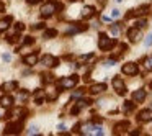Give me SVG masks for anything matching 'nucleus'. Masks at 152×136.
<instances>
[{"label": "nucleus", "instance_id": "18", "mask_svg": "<svg viewBox=\"0 0 152 136\" xmlns=\"http://www.w3.org/2000/svg\"><path fill=\"white\" fill-rule=\"evenodd\" d=\"M17 87H18V82L10 80V82H5L4 85H2V90H4V92H12V90H15Z\"/></svg>", "mask_w": 152, "mask_h": 136}, {"label": "nucleus", "instance_id": "6", "mask_svg": "<svg viewBox=\"0 0 152 136\" xmlns=\"http://www.w3.org/2000/svg\"><path fill=\"white\" fill-rule=\"evenodd\" d=\"M147 12H149V5H142V7L136 8V10H129L128 13H126V20L134 18V17H141V15H145Z\"/></svg>", "mask_w": 152, "mask_h": 136}, {"label": "nucleus", "instance_id": "39", "mask_svg": "<svg viewBox=\"0 0 152 136\" xmlns=\"http://www.w3.org/2000/svg\"><path fill=\"white\" fill-rule=\"evenodd\" d=\"M102 121H103V120L98 118V116H95V118H93V123H95V125H102Z\"/></svg>", "mask_w": 152, "mask_h": 136}, {"label": "nucleus", "instance_id": "30", "mask_svg": "<svg viewBox=\"0 0 152 136\" xmlns=\"http://www.w3.org/2000/svg\"><path fill=\"white\" fill-rule=\"evenodd\" d=\"M144 44H145V48H149V46H152V33H149V35H147V38H145V41H144Z\"/></svg>", "mask_w": 152, "mask_h": 136}, {"label": "nucleus", "instance_id": "25", "mask_svg": "<svg viewBox=\"0 0 152 136\" xmlns=\"http://www.w3.org/2000/svg\"><path fill=\"white\" fill-rule=\"evenodd\" d=\"M56 36H57V30H53V28H51V30L44 31V38H46V40H51V38H56Z\"/></svg>", "mask_w": 152, "mask_h": 136}, {"label": "nucleus", "instance_id": "14", "mask_svg": "<svg viewBox=\"0 0 152 136\" xmlns=\"http://www.w3.org/2000/svg\"><path fill=\"white\" fill-rule=\"evenodd\" d=\"M128 36H129V40L132 41V43H136V41L141 38V33H139V28H129L128 30Z\"/></svg>", "mask_w": 152, "mask_h": 136}, {"label": "nucleus", "instance_id": "44", "mask_svg": "<svg viewBox=\"0 0 152 136\" xmlns=\"http://www.w3.org/2000/svg\"><path fill=\"white\" fill-rule=\"evenodd\" d=\"M70 2H75V0H70Z\"/></svg>", "mask_w": 152, "mask_h": 136}, {"label": "nucleus", "instance_id": "21", "mask_svg": "<svg viewBox=\"0 0 152 136\" xmlns=\"http://www.w3.org/2000/svg\"><path fill=\"white\" fill-rule=\"evenodd\" d=\"M23 62L26 64V66H34V64L38 62V56H36V54H30V56H25V57H23Z\"/></svg>", "mask_w": 152, "mask_h": 136}, {"label": "nucleus", "instance_id": "45", "mask_svg": "<svg viewBox=\"0 0 152 136\" xmlns=\"http://www.w3.org/2000/svg\"><path fill=\"white\" fill-rule=\"evenodd\" d=\"M103 2H105V0H102V4H103Z\"/></svg>", "mask_w": 152, "mask_h": 136}, {"label": "nucleus", "instance_id": "2", "mask_svg": "<svg viewBox=\"0 0 152 136\" xmlns=\"http://www.w3.org/2000/svg\"><path fill=\"white\" fill-rule=\"evenodd\" d=\"M115 44H116V41L111 40V38H108V35H106V33H100V38H98V46H100V49L108 51V49H111Z\"/></svg>", "mask_w": 152, "mask_h": 136}, {"label": "nucleus", "instance_id": "17", "mask_svg": "<svg viewBox=\"0 0 152 136\" xmlns=\"http://www.w3.org/2000/svg\"><path fill=\"white\" fill-rule=\"evenodd\" d=\"M0 105L4 107V108H10V107L13 105V99H12L10 95H4L0 99Z\"/></svg>", "mask_w": 152, "mask_h": 136}, {"label": "nucleus", "instance_id": "29", "mask_svg": "<svg viewBox=\"0 0 152 136\" xmlns=\"http://www.w3.org/2000/svg\"><path fill=\"white\" fill-rule=\"evenodd\" d=\"M119 25H121V23H115V25L111 26V35H113V36H118V33H119Z\"/></svg>", "mask_w": 152, "mask_h": 136}, {"label": "nucleus", "instance_id": "41", "mask_svg": "<svg viewBox=\"0 0 152 136\" xmlns=\"http://www.w3.org/2000/svg\"><path fill=\"white\" fill-rule=\"evenodd\" d=\"M26 2H28V4H31V5H33V4H39L41 0H26Z\"/></svg>", "mask_w": 152, "mask_h": 136}, {"label": "nucleus", "instance_id": "4", "mask_svg": "<svg viewBox=\"0 0 152 136\" xmlns=\"http://www.w3.org/2000/svg\"><path fill=\"white\" fill-rule=\"evenodd\" d=\"M21 129H23V123L20 120V121L8 123L4 129V135H18V133H21Z\"/></svg>", "mask_w": 152, "mask_h": 136}, {"label": "nucleus", "instance_id": "31", "mask_svg": "<svg viewBox=\"0 0 152 136\" xmlns=\"http://www.w3.org/2000/svg\"><path fill=\"white\" fill-rule=\"evenodd\" d=\"M33 43H34V38H31V36H26V38L23 40V44H25V46H28V44H33Z\"/></svg>", "mask_w": 152, "mask_h": 136}, {"label": "nucleus", "instance_id": "8", "mask_svg": "<svg viewBox=\"0 0 152 136\" xmlns=\"http://www.w3.org/2000/svg\"><path fill=\"white\" fill-rule=\"evenodd\" d=\"M137 121H139V123L152 121V108H147V110H142V112H139V113H137Z\"/></svg>", "mask_w": 152, "mask_h": 136}, {"label": "nucleus", "instance_id": "24", "mask_svg": "<svg viewBox=\"0 0 152 136\" xmlns=\"http://www.w3.org/2000/svg\"><path fill=\"white\" fill-rule=\"evenodd\" d=\"M43 95H44V92L43 90H36V92H34V103H36V105H43Z\"/></svg>", "mask_w": 152, "mask_h": 136}, {"label": "nucleus", "instance_id": "40", "mask_svg": "<svg viewBox=\"0 0 152 136\" xmlns=\"http://www.w3.org/2000/svg\"><path fill=\"white\" fill-rule=\"evenodd\" d=\"M34 30H41V28H44V23H38V25H34Z\"/></svg>", "mask_w": 152, "mask_h": 136}, {"label": "nucleus", "instance_id": "5", "mask_svg": "<svg viewBox=\"0 0 152 136\" xmlns=\"http://www.w3.org/2000/svg\"><path fill=\"white\" fill-rule=\"evenodd\" d=\"M82 128L83 129L80 133H83V135H96V136L103 135V129L100 128V126H96L95 123H93V125H92V123H90V125H83Z\"/></svg>", "mask_w": 152, "mask_h": 136}, {"label": "nucleus", "instance_id": "35", "mask_svg": "<svg viewBox=\"0 0 152 136\" xmlns=\"http://www.w3.org/2000/svg\"><path fill=\"white\" fill-rule=\"evenodd\" d=\"M15 30H17V33H20V31L25 30V25L23 23H17V25H15Z\"/></svg>", "mask_w": 152, "mask_h": 136}, {"label": "nucleus", "instance_id": "33", "mask_svg": "<svg viewBox=\"0 0 152 136\" xmlns=\"http://www.w3.org/2000/svg\"><path fill=\"white\" fill-rule=\"evenodd\" d=\"M144 62H145V69L151 71V69H152V56H151V57H147V59H145Z\"/></svg>", "mask_w": 152, "mask_h": 136}, {"label": "nucleus", "instance_id": "13", "mask_svg": "<svg viewBox=\"0 0 152 136\" xmlns=\"http://www.w3.org/2000/svg\"><path fill=\"white\" fill-rule=\"evenodd\" d=\"M144 99H145V90L144 89H139V90H136V92L132 93V100H134L136 103L144 102Z\"/></svg>", "mask_w": 152, "mask_h": 136}, {"label": "nucleus", "instance_id": "20", "mask_svg": "<svg viewBox=\"0 0 152 136\" xmlns=\"http://www.w3.org/2000/svg\"><path fill=\"white\" fill-rule=\"evenodd\" d=\"M12 20H13L12 17H5V18H2V20H0V33H2V31H5L8 26H10Z\"/></svg>", "mask_w": 152, "mask_h": 136}, {"label": "nucleus", "instance_id": "22", "mask_svg": "<svg viewBox=\"0 0 152 136\" xmlns=\"http://www.w3.org/2000/svg\"><path fill=\"white\" fill-rule=\"evenodd\" d=\"M103 90H106V85L105 84H95V85H92L90 87V92L95 95V93H102Z\"/></svg>", "mask_w": 152, "mask_h": 136}, {"label": "nucleus", "instance_id": "19", "mask_svg": "<svg viewBox=\"0 0 152 136\" xmlns=\"http://www.w3.org/2000/svg\"><path fill=\"white\" fill-rule=\"evenodd\" d=\"M57 95H59V90L53 89V87L46 90V97H48V100H49V102H54V100L57 99Z\"/></svg>", "mask_w": 152, "mask_h": 136}, {"label": "nucleus", "instance_id": "26", "mask_svg": "<svg viewBox=\"0 0 152 136\" xmlns=\"http://www.w3.org/2000/svg\"><path fill=\"white\" fill-rule=\"evenodd\" d=\"M43 82L44 84H51V82H54V76L53 74H43Z\"/></svg>", "mask_w": 152, "mask_h": 136}, {"label": "nucleus", "instance_id": "15", "mask_svg": "<svg viewBox=\"0 0 152 136\" xmlns=\"http://www.w3.org/2000/svg\"><path fill=\"white\" fill-rule=\"evenodd\" d=\"M80 15H82L83 20H88V18H92L93 15H95V8H93V7H83Z\"/></svg>", "mask_w": 152, "mask_h": 136}, {"label": "nucleus", "instance_id": "42", "mask_svg": "<svg viewBox=\"0 0 152 136\" xmlns=\"http://www.w3.org/2000/svg\"><path fill=\"white\" fill-rule=\"evenodd\" d=\"M2 12H5V5L0 2V13H2Z\"/></svg>", "mask_w": 152, "mask_h": 136}, {"label": "nucleus", "instance_id": "37", "mask_svg": "<svg viewBox=\"0 0 152 136\" xmlns=\"http://www.w3.org/2000/svg\"><path fill=\"white\" fill-rule=\"evenodd\" d=\"M119 17V10H113L111 15H110V18H118Z\"/></svg>", "mask_w": 152, "mask_h": 136}, {"label": "nucleus", "instance_id": "1", "mask_svg": "<svg viewBox=\"0 0 152 136\" xmlns=\"http://www.w3.org/2000/svg\"><path fill=\"white\" fill-rule=\"evenodd\" d=\"M57 10H62V5L57 4V2H48V4H44L43 7H41V17L43 18H49L54 15V12Z\"/></svg>", "mask_w": 152, "mask_h": 136}, {"label": "nucleus", "instance_id": "12", "mask_svg": "<svg viewBox=\"0 0 152 136\" xmlns=\"http://www.w3.org/2000/svg\"><path fill=\"white\" fill-rule=\"evenodd\" d=\"M87 30V25H80V23H74V26H70L69 30H67V36L69 35H75V33H80V31Z\"/></svg>", "mask_w": 152, "mask_h": 136}, {"label": "nucleus", "instance_id": "28", "mask_svg": "<svg viewBox=\"0 0 152 136\" xmlns=\"http://www.w3.org/2000/svg\"><path fill=\"white\" fill-rule=\"evenodd\" d=\"M83 92H85V89H77L75 92H74L72 99H74V100H77V99H79V97H82V95H83Z\"/></svg>", "mask_w": 152, "mask_h": 136}, {"label": "nucleus", "instance_id": "43", "mask_svg": "<svg viewBox=\"0 0 152 136\" xmlns=\"http://www.w3.org/2000/svg\"><path fill=\"white\" fill-rule=\"evenodd\" d=\"M151 89H152V82H151Z\"/></svg>", "mask_w": 152, "mask_h": 136}, {"label": "nucleus", "instance_id": "34", "mask_svg": "<svg viewBox=\"0 0 152 136\" xmlns=\"http://www.w3.org/2000/svg\"><path fill=\"white\" fill-rule=\"evenodd\" d=\"M2 59H4L5 62H10V61H12V56H10L8 53H4V54H2Z\"/></svg>", "mask_w": 152, "mask_h": 136}, {"label": "nucleus", "instance_id": "36", "mask_svg": "<svg viewBox=\"0 0 152 136\" xmlns=\"http://www.w3.org/2000/svg\"><path fill=\"white\" fill-rule=\"evenodd\" d=\"M36 133H38V126L33 125V126L30 128V131H28V135H36Z\"/></svg>", "mask_w": 152, "mask_h": 136}, {"label": "nucleus", "instance_id": "3", "mask_svg": "<svg viewBox=\"0 0 152 136\" xmlns=\"http://www.w3.org/2000/svg\"><path fill=\"white\" fill-rule=\"evenodd\" d=\"M77 82H79V76H70V77H64V79H61L59 82H57V87L59 89H72V87L77 85Z\"/></svg>", "mask_w": 152, "mask_h": 136}, {"label": "nucleus", "instance_id": "38", "mask_svg": "<svg viewBox=\"0 0 152 136\" xmlns=\"http://www.w3.org/2000/svg\"><path fill=\"white\" fill-rule=\"evenodd\" d=\"M57 129H59V133H64V129H66V125H64V123H59Z\"/></svg>", "mask_w": 152, "mask_h": 136}, {"label": "nucleus", "instance_id": "10", "mask_svg": "<svg viewBox=\"0 0 152 136\" xmlns=\"http://www.w3.org/2000/svg\"><path fill=\"white\" fill-rule=\"evenodd\" d=\"M121 71L126 76H136V74H137V66H136L134 62H126L124 66L121 67Z\"/></svg>", "mask_w": 152, "mask_h": 136}, {"label": "nucleus", "instance_id": "32", "mask_svg": "<svg viewBox=\"0 0 152 136\" xmlns=\"http://www.w3.org/2000/svg\"><path fill=\"white\" fill-rule=\"evenodd\" d=\"M18 40H20V35H13V36L7 38V41H8V43H17Z\"/></svg>", "mask_w": 152, "mask_h": 136}, {"label": "nucleus", "instance_id": "9", "mask_svg": "<svg viewBox=\"0 0 152 136\" xmlns=\"http://www.w3.org/2000/svg\"><path fill=\"white\" fill-rule=\"evenodd\" d=\"M41 62H43V66H46V67H56L57 64H59V59L54 57V56H51V54H46V56H43Z\"/></svg>", "mask_w": 152, "mask_h": 136}, {"label": "nucleus", "instance_id": "7", "mask_svg": "<svg viewBox=\"0 0 152 136\" xmlns=\"http://www.w3.org/2000/svg\"><path fill=\"white\" fill-rule=\"evenodd\" d=\"M113 87H115L118 95H124L126 93V85H124L121 77H115V79H113Z\"/></svg>", "mask_w": 152, "mask_h": 136}, {"label": "nucleus", "instance_id": "27", "mask_svg": "<svg viewBox=\"0 0 152 136\" xmlns=\"http://www.w3.org/2000/svg\"><path fill=\"white\" fill-rule=\"evenodd\" d=\"M134 25H136V28H139V30H142V28H145V26H147V21H145V20H137Z\"/></svg>", "mask_w": 152, "mask_h": 136}, {"label": "nucleus", "instance_id": "16", "mask_svg": "<svg viewBox=\"0 0 152 136\" xmlns=\"http://www.w3.org/2000/svg\"><path fill=\"white\" fill-rule=\"evenodd\" d=\"M128 128H129V121H119L118 125L115 126V133L116 135H121V133H124Z\"/></svg>", "mask_w": 152, "mask_h": 136}, {"label": "nucleus", "instance_id": "23", "mask_svg": "<svg viewBox=\"0 0 152 136\" xmlns=\"http://www.w3.org/2000/svg\"><path fill=\"white\" fill-rule=\"evenodd\" d=\"M134 105H136V102L134 100H126L124 103H123V110H124L126 113H129V112H132V110H134Z\"/></svg>", "mask_w": 152, "mask_h": 136}, {"label": "nucleus", "instance_id": "11", "mask_svg": "<svg viewBox=\"0 0 152 136\" xmlns=\"http://www.w3.org/2000/svg\"><path fill=\"white\" fill-rule=\"evenodd\" d=\"M90 103H92V100H79V102L75 103V105L72 107V110H70V113H72V115H77V113L80 112V110L83 108V107H87V105H90Z\"/></svg>", "mask_w": 152, "mask_h": 136}]
</instances>
